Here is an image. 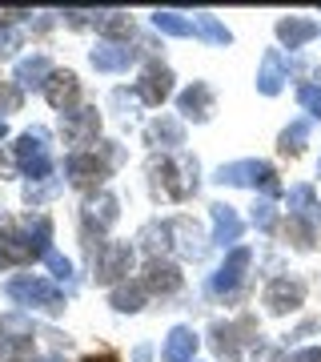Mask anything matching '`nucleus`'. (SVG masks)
Returning <instances> with one entry per match:
<instances>
[{
	"label": "nucleus",
	"instance_id": "1",
	"mask_svg": "<svg viewBox=\"0 0 321 362\" xmlns=\"http://www.w3.org/2000/svg\"><path fill=\"white\" fill-rule=\"evenodd\" d=\"M217 185H237V189H261L265 197L281 194V181H277V169L261 157H241V161H225L213 173Z\"/></svg>",
	"mask_w": 321,
	"mask_h": 362
},
{
	"label": "nucleus",
	"instance_id": "2",
	"mask_svg": "<svg viewBox=\"0 0 321 362\" xmlns=\"http://www.w3.org/2000/svg\"><path fill=\"white\" fill-rule=\"evenodd\" d=\"M149 177H153V194L169 197V202H181V197L197 194V157L181 153L177 161H153L149 165Z\"/></svg>",
	"mask_w": 321,
	"mask_h": 362
},
{
	"label": "nucleus",
	"instance_id": "3",
	"mask_svg": "<svg viewBox=\"0 0 321 362\" xmlns=\"http://www.w3.org/2000/svg\"><path fill=\"white\" fill-rule=\"evenodd\" d=\"M4 294L20 302V306H32V310H44V314H61L64 310V294L49 278H40V274H16L4 282Z\"/></svg>",
	"mask_w": 321,
	"mask_h": 362
},
{
	"label": "nucleus",
	"instance_id": "4",
	"mask_svg": "<svg viewBox=\"0 0 321 362\" xmlns=\"http://www.w3.org/2000/svg\"><path fill=\"white\" fill-rule=\"evenodd\" d=\"M209 342L217 350L225 362H241L245 358V346H257L261 338H257V318H225V322H213L209 326Z\"/></svg>",
	"mask_w": 321,
	"mask_h": 362
},
{
	"label": "nucleus",
	"instance_id": "5",
	"mask_svg": "<svg viewBox=\"0 0 321 362\" xmlns=\"http://www.w3.org/2000/svg\"><path fill=\"white\" fill-rule=\"evenodd\" d=\"M13 161L20 165L28 181H44L52 177V145H49V133L44 129H28L16 137L13 145Z\"/></svg>",
	"mask_w": 321,
	"mask_h": 362
},
{
	"label": "nucleus",
	"instance_id": "6",
	"mask_svg": "<svg viewBox=\"0 0 321 362\" xmlns=\"http://www.w3.org/2000/svg\"><path fill=\"white\" fill-rule=\"evenodd\" d=\"M133 262H137V250L128 246V242H104V246L92 254V278L113 290V286L128 282Z\"/></svg>",
	"mask_w": 321,
	"mask_h": 362
},
{
	"label": "nucleus",
	"instance_id": "7",
	"mask_svg": "<svg viewBox=\"0 0 321 362\" xmlns=\"http://www.w3.org/2000/svg\"><path fill=\"white\" fill-rule=\"evenodd\" d=\"M249 266H253V250H249V246L229 250V254H225V262H221L217 270L209 274L205 290H209L213 298H233V294L245 286V278H249Z\"/></svg>",
	"mask_w": 321,
	"mask_h": 362
},
{
	"label": "nucleus",
	"instance_id": "8",
	"mask_svg": "<svg viewBox=\"0 0 321 362\" xmlns=\"http://www.w3.org/2000/svg\"><path fill=\"white\" fill-rule=\"evenodd\" d=\"M261 306H265V314H273V318H285V314L301 310V306H305V282H301L297 274H277V278H269L265 290H261Z\"/></svg>",
	"mask_w": 321,
	"mask_h": 362
},
{
	"label": "nucleus",
	"instance_id": "9",
	"mask_svg": "<svg viewBox=\"0 0 321 362\" xmlns=\"http://www.w3.org/2000/svg\"><path fill=\"white\" fill-rule=\"evenodd\" d=\"M109 169L113 165L97 149H77V153L64 157V177H68V185H77V189H97L109 177Z\"/></svg>",
	"mask_w": 321,
	"mask_h": 362
},
{
	"label": "nucleus",
	"instance_id": "10",
	"mask_svg": "<svg viewBox=\"0 0 321 362\" xmlns=\"http://www.w3.org/2000/svg\"><path fill=\"white\" fill-rule=\"evenodd\" d=\"M116 218H121V202H116L109 189H97V194L85 197V214H80V221H85V238H89V246H92V233L104 238V233L113 230Z\"/></svg>",
	"mask_w": 321,
	"mask_h": 362
},
{
	"label": "nucleus",
	"instance_id": "11",
	"mask_svg": "<svg viewBox=\"0 0 321 362\" xmlns=\"http://www.w3.org/2000/svg\"><path fill=\"white\" fill-rule=\"evenodd\" d=\"M61 133L68 145H92L97 141V133H101V113L92 109V105H77V109H68L61 113Z\"/></svg>",
	"mask_w": 321,
	"mask_h": 362
},
{
	"label": "nucleus",
	"instance_id": "12",
	"mask_svg": "<svg viewBox=\"0 0 321 362\" xmlns=\"http://www.w3.org/2000/svg\"><path fill=\"white\" fill-rule=\"evenodd\" d=\"M177 113L185 117V121L205 125V121H213V113H217V97H213V89H209L205 81H193L189 89L177 93Z\"/></svg>",
	"mask_w": 321,
	"mask_h": 362
},
{
	"label": "nucleus",
	"instance_id": "13",
	"mask_svg": "<svg viewBox=\"0 0 321 362\" xmlns=\"http://www.w3.org/2000/svg\"><path fill=\"white\" fill-rule=\"evenodd\" d=\"M133 93H137V101L145 105H161L173 97V69L161 65V61H153V65H145L141 81L133 85Z\"/></svg>",
	"mask_w": 321,
	"mask_h": 362
},
{
	"label": "nucleus",
	"instance_id": "14",
	"mask_svg": "<svg viewBox=\"0 0 321 362\" xmlns=\"http://www.w3.org/2000/svg\"><path fill=\"white\" fill-rule=\"evenodd\" d=\"M209 221H213V242H217L221 250H225V246H229V250L241 246L245 221H241V214H237L229 202H213V206H209Z\"/></svg>",
	"mask_w": 321,
	"mask_h": 362
},
{
	"label": "nucleus",
	"instance_id": "15",
	"mask_svg": "<svg viewBox=\"0 0 321 362\" xmlns=\"http://www.w3.org/2000/svg\"><path fill=\"white\" fill-rule=\"evenodd\" d=\"M141 282H145V290H149V294L169 298V294H177L181 286H185V278H181V266H173L169 258H149V262H145Z\"/></svg>",
	"mask_w": 321,
	"mask_h": 362
},
{
	"label": "nucleus",
	"instance_id": "16",
	"mask_svg": "<svg viewBox=\"0 0 321 362\" xmlns=\"http://www.w3.org/2000/svg\"><path fill=\"white\" fill-rule=\"evenodd\" d=\"M289 61L281 57V49H265V57H261V69H257V93L261 97H277V93L285 89V81H289Z\"/></svg>",
	"mask_w": 321,
	"mask_h": 362
},
{
	"label": "nucleus",
	"instance_id": "17",
	"mask_svg": "<svg viewBox=\"0 0 321 362\" xmlns=\"http://www.w3.org/2000/svg\"><path fill=\"white\" fill-rule=\"evenodd\" d=\"M37 246L28 242V233L20 226H8V230L0 233V270H13V266H28V262H37Z\"/></svg>",
	"mask_w": 321,
	"mask_h": 362
},
{
	"label": "nucleus",
	"instance_id": "18",
	"mask_svg": "<svg viewBox=\"0 0 321 362\" xmlns=\"http://www.w3.org/2000/svg\"><path fill=\"white\" fill-rule=\"evenodd\" d=\"M169 233H173V250H177L185 262H197L209 246V238L201 233V226L193 218H173L169 221Z\"/></svg>",
	"mask_w": 321,
	"mask_h": 362
},
{
	"label": "nucleus",
	"instance_id": "19",
	"mask_svg": "<svg viewBox=\"0 0 321 362\" xmlns=\"http://www.w3.org/2000/svg\"><path fill=\"white\" fill-rule=\"evenodd\" d=\"M89 61L97 73H125L137 61V49H128L125 40H97V49L89 52Z\"/></svg>",
	"mask_w": 321,
	"mask_h": 362
},
{
	"label": "nucleus",
	"instance_id": "20",
	"mask_svg": "<svg viewBox=\"0 0 321 362\" xmlns=\"http://www.w3.org/2000/svg\"><path fill=\"white\" fill-rule=\"evenodd\" d=\"M273 33H277V40H281L289 52H297V49H305L309 40L321 37V25L317 21H309V16H281Z\"/></svg>",
	"mask_w": 321,
	"mask_h": 362
},
{
	"label": "nucleus",
	"instance_id": "21",
	"mask_svg": "<svg viewBox=\"0 0 321 362\" xmlns=\"http://www.w3.org/2000/svg\"><path fill=\"white\" fill-rule=\"evenodd\" d=\"M145 137H149V145H153V149H169V153H177L181 145H185V121H181V117L161 113V117H153V121H149Z\"/></svg>",
	"mask_w": 321,
	"mask_h": 362
},
{
	"label": "nucleus",
	"instance_id": "22",
	"mask_svg": "<svg viewBox=\"0 0 321 362\" xmlns=\"http://www.w3.org/2000/svg\"><path fill=\"white\" fill-rule=\"evenodd\" d=\"M197 346H201V334L193 326H173L165 346H161V362H193Z\"/></svg>",
	"mask_w": 321,
	"mask_h": 362
},
{
	"label": "nucleus",
	"instance_id": "23",
	"mask_svg": "<svg viewBox=\"0 0 321 362\" xmlns=\"http://www.w3.org/2000/svg\"><path fill=\"white\" fill-rule=\"evenodd\" d=\"M44 97H49V105L52 109H61V113H68L73 109V101L80 97V81H77V73H68V69H56L49 77V85H44Z\"/></svg>",
	"mask_w": 321,
	"mask_h": 362
},
{
	"label": "nucleus",
	"instance_id": "24",
	"mask_svg": "<svg viewBox=\"0 0 321 362\" xmlns=\"http://www.w3.org/2000/svg\"><path fill=\"white\" fill-rule=\"evenodd\" d=\"M52 73H56V69H52V61L49 57H20V61H16V85H20V89H40L44 93V85H49V77Z\"/></svg>",
	"mask_w": 321,
	"mask_h": 362
},
{
	"label": "nucleus",
	"instance_id": "25",
	"mask_svg": "<svg viewBox=\"0 0 321 362\" xmlns=\"http://www.w3.org/2000/svg\"><path fill=\"white\" fill-rule=\"evenodd\" d=\"M145 298H149V290H145L141 278L121 282V286L109 290V302H113V310H121V314H141L145 310Z\"/></svg>",
	"mask_w": 321,
	"mask_h": 362
},
{
	"label": "nucleus",
	"instance_id": "26",
	"mask_svg": "<svg viewBox=\"0 0 321 362\" xmlns=\"http://www.w3.org/2000/svg\"><path fill=\"white\" fill-rule=\"evenodd\" d=\"M317 218H289L285 221V242L293 250H301V254H309V250H317Z\"/></svg>",
	"mask_w": 321,
	"mask_h": 362
},
{
	"label": "nucleus",
	"instance_id": "27",
	"mask_svg": "<svg viewBox=\"0 0 321 362\" xmlns=\"http://www.w3.org/2000/svg\"><path fill=\"white\" fill-rule=\"evenodd\" d=\"M20 230L28 233V242H32V246H37V254L40 258H49L52 254V221H49V214H28L25 221H20Z\"/></svg>",
	"mask_w": 321,
	"mask_h": 362
},
{
	"label": "nucleus",
	"instance_id": "28",
	"mask_svg": "<svg viewBox=\"0 0 321 362\" xmlns=\"http://www.w3.org/2000/svg\"><path fill=\"white\" fill-rule=\"evenodd\" d=\"M0 342H32V318L20 310L0 314Z\"/></svg>",
	"mask_w": 321,
	"mask_h": 362
},
{
	"label": "nucleus",
	"instance_id": "29",
	"mask_svg": "<svg viewBox=\"0 0 321 362\" xmlns=\"http://www.w3.org/2000/svg\"><path fill=\"white\" fill-rule=\"evenodd\" d=\"M285 206H289V218H313V214H317V194H313V185H309V181L293 185V189L285 194Z\"/></svg>",
	"mask_w": 321,
	"mask_h": 362
},
{
	"label": "nucleus",
	"instance_id": "30",
	"mask_svg": "<svg viewBox=\"0 0 321 362\" xmlns=\"http://www.w3.org/2000/svg\"><path fill=\"white\" fill-rule=\"evenodd\" d=\"M193 28H197V37H205L209 45H217V49H225V45H233V33L225 25H221L213 13H197L193 16Z\"/></svg>",
	"mask_w": 321,
	"mask_h": 362
},
{
	"label": "nucleus",
	"instance_id": "31",
	"mask_svg": "<svg viewBox=\"0 0 321 362\" xmlns=\"http://www.w3.org/2000/svg\"><path fill=\"white\" fill-rule=\"evenodd\" d=\"M153 28L157 33H165V37H197V28H193V16H181V13H153Z\"/></svg>",
	"mask_w": 321,
	"mask_h": 362
},
{
	"label": "nucleus",
	"instance_id": "32",
	"mask_svg": "<svg viewBox=\"0 0 321 362\" xmlns=\"http://www.w3.org/2000/svg\"><path fill=\"white\" fill-rule=\"evenodd\" d=\"M277 145H281V153L297 157L301 149L309 145V117H297V121H289L281 129V137H277Z\"/></svg>",
	"mask_w": 321,
	"mask_h": 362
},
{
	"label": "nucleus",
	"instance_id": "33",
	"mask_svg": "<svg viewBox=\"0 0 321 362\" xmlns=\"http://www.w3.org/2000/svg\"><path fill=\"white\" fill-rule=\"evenodd\" d=\"M297 105H301V113H305L309 121H321V85L317 81L297 85Z\"/></svg>",
	"mask_w": 321,
	"mask_h": 362
},
{
	"label": "nucleus",
	"instance_id": "34",
	"mask_svg": "<svg viewBox=\"0 0 321 362\" xmlns=\"http://www.w3.org/2000/svg\"><path fill=\"white\" fill-rule=\"evenodd\" d=\"M249 218H253V226H257L261 233H273V230H277V206H273L269 197H261Z\"/></svg>",
	"mask_w": 321,
	"mask_h": 362
},
{
	"label": "nucleus",
	"instance_id": "35",
	"mask_svg": "<svg viewBox=\"0 0 321 362\" xmlns=\"http://www.w3.org/2000/svg\"><path fill=\"white\" fill-rule=\"evenodd\" d=\"M20 45H25L20 25H13V21H0V57H13Z\"/></svg>",
	"mask_w": 321,
	"mask_h": 362
},
{
	"label": "nucleus",
	"instance_id": "36",
	"mask_svg": "<svg viewBox=\"0 0 321 362\" xmlns=\"http://www.w3.org/2000/svg\"><path fill=\"white\" fill-rule=\"evenodd\" d=\"M20 101H25L20 85H16V81H0V117L16 113V109H20Z\"/></svg>",
	"mask_w": 321,
	"mask_h": 362
},
{
	"label": "nucleus",
	"instance_id": "37",
	"mask_svg": "<svg viewBox=\"0 0 321 362\" xmlns=\"http://www.w3.org/2000/svg\"><path fill=\"white\" fill-rule=\"evenodd\" d=\"M49 270H52V278H61V282H73V262L64 258V254H56V250H52L49 258Z\"/></svg>",
	"mask_w": 321,
	"mask_h": 362
},
{
	"label": "nucleus",
	"instance_id": "38",
	"mask_svg": "<svg viewBox=\"0 0 321 362\" xmlns=\"http://www.w3.org/2000/svg\"><path fill=\"white\" fill-rule=\"evenodd\" d=\"M253 362H285V354H281V346H273V342H257Z\"/></svg>",
	"mask_w": 321,
	"mask_h": 362
},
{
	"label": "nucleus",
	"instance_id": "39",
	"mask_svg": "<svg viewBox=\"0 0 321 362\" xmlns=\"http://www.w3.org/2000/svg\"><path fill=\"white\" fill-rule=\"evenodd\" d=\"M305 334H321V322H317V318H305L297 330H289V334H285V346H289V342H301Z\"/></svg>",
	"mask_w": 321,
	"mask_h": 362
},
{
	"label": "nucleus",
	"instance_id": "40",
	"mask_svg": "<svg viewBox=\"0 0 321 362\" xmlns=\"http://www.w3.org/2000/svg\"><path fill=\"white\" fill-rule=\"evenodd\" d=\"M285 362H321V342H313V346H297L293 354H285Z\"/></svg>",
	"mask_w": 321,
	"mask_h": 362
},
{
	"label": "nucleus",
	"instance_id": "41",
	"mask_svg": "<svg viewBox=\"0 0 321 362\" xmlns=\"http://www.w3.org/2000/svg\"><path fill=\"white\" fill-rule=\"evenodd\" d=\"M153 358V346H137L133 350V362H149Z\"/></svg>",
	"mask_w": 321,
	"mask_h": 362
},
{
	"label": "nucleus",
	"instance_id": "42",
	"mask_svg": "<svg viewBox=\"0 0 321 362\" xmlns=\"http://www.w3.org/2000/svg\"><path fill=\"white\" fill-rule=\"evenodd\" d=\"M80 362H121L116 354H89V358H80Z\"/></svg>",
	"mask_w": 321,
	"mask_h": 362
},
{
	"label": "nucleus",
	"instance_id": "43",
	"mask_svg": "<svg viewBox=\"0 0 321 362\" xmlns=\"http://www.w3.org/2000/svg\"><path fill=\"white\" fill-rule=\"evenodd\" d=\"M4 137H8V125H4V121H0V141H4Z\"/></svg>",
	"mask_w": 321,
	"mask_h": 362
},
{
	"label": "nucleus",
	"instance_id": "44",
	"mask_svg": "<svg viewBox=\"0 0 321 362\" xmlns=\"http://www.w3.org/2000/svg\"><path fill=\"white\" fill-rule=\"evenodd\" d=\"M313 218H317V226H321V206H317V214H313Z\"/></svg>",
	"mask_w": 321,
	"mask_h": 362
},
{
	"label": "nucleus",
	"instance_id": "45",
	"mask_svg": "<svg viewBox=\"0 0 321 362\" xmlns=\"http://www.w3.org/2000/svg\"><path fill=\"white\" fill-rule=\"evenodd\" d=\"M317 177H321V157H317Z\"/></svg>",
	"mask_w": 321,
	"mask_h": 362
}]
</instances>
